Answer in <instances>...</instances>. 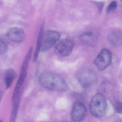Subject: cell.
I'll return each instance as SVG.
<instances>
[{
    "label": "cell",
    "instance_id": "obj_1",
    "mask_svg": "<svg viewBox=\"0 0 122 122\" xmlns=\"http://www.w3.org/2000/svg\"><path fill=\"white\" fill-rule=\"evenodd\" d=\"M39 83L43 87L48 89L59 92L67 90V84L61 75L52 72H45L40 76Z\"/></svg>",
    "mask_w": 122,
    "mask_h": 122
},
{
    "label": "cell",
    "instance_id": "obj_2",
    "mask_svg": "<svg viewBox=\"0 0 122 122\" xmlns=\"http://www.w3.org/2000/svg\"><path fill=\"white\" fill-rule=\"evenodd\" d=\"M107 107L106 97L101 93L95 95L90 104L89 109L91 114L97 118L102 117L105 115Z\"/></svg>",
    "mask_w": 122,
    "mask_h": 122
},
{
    "label": "cell",
    "instance_id": "obj_3",
    "mask_svg": "<svg viewBox=\"0 0 122 122\" xmlns=\"http://www.w3.org/2000/svg\"><path fill=\"white\" fill-rule=\"evenodd\" d=\"M76 77L80 84L84 87L91 86L97 80V75L94 72L88 68H83L79 70Z\"/></svg>",
    "mask_w": 122,
    "mask_h": 122
},
{
    "label": "cell",
    "instance_id": "obj_4",
    "mask_svg": "<svg viewBox=\"0 0 122 122\" xmlns=\"http://www.w3.org/2000/svg\"><path fill=\"white\" fill-rule=\"evenodd\" d=\"M61 34L58 32L54 31L46 32L43 35L41 48L43 51L50 49L59 41Z\"/></svg>",
    "mask_w": 122,
    "mask_h": 122
},
{
    "label": "cell",
    "instance_id": "obj_5",
    "mask_svg": "<svg viewBox=\"0 0 122 122\" xmlns=\"http://www.w3.org/2000/svg\"><path fill=\"white\" fill-rule=\"evenodd\" d=\"M74 44L72 40L69 39H64L59 41L56 44L55 52L58 56L66 57L71 53Z\"/></svg>",
    "mask_w": 122,
    "mask_h": 122
},
{
    "label": "cell",
    "instance_id": "obj_6",
    "mask_svg": "<svg viewBox=\"0 0 122 122\" xmlns=\"http://www.w3.org/2000/svg\"><path fill=\"white\" fill-rule=\"evenodd\" d=\"M112 56L110 52L107 49L101 51L95 60V64L100 71L104 70L110 65Z\"/></svg>",
    "mask_w": 122,
    "mask_h": 122
},
{
    "label": "cell",
    "instance_id": "obj_7",
    "mask_svg": "<svg viewBox=\"0 0 122 122\" xmlns=\"http://www.w3.org/2000/svg\"><path fill=\"white\" fill-rule=\"evenodd\" d=\"M86 114V109L83 104L79 102L74 103L71 112V117L73 121L81 122L84 119Z\"/></svg>",
    "mask_w": 122,
    "mask_h": 122
},
{
    "label": "cell",
    "instance_id": "obj_8",
    "mask_svg": "<svg viewBox=\"0 0 122 122\" xmlns=\"http://www.w3.org/2000/svg\"><path fill=\"white\" fill-rule=\"evenodd\" d=\"M28 63L25 62L23 63L20 74L13 94L12 98V101L13 102L16 100V98L19 95L20 90L27 74V69L28 67Z\"/></svg>",
    "mask_w": 122,
    "mask_h": 122
},
{
    "label": "cell",
    "instance_id": "obj_9",
    "mask_svg": "<svg viewBox=\"0 0 122 122\" xmlns=\"http://www.w3.org/2000/svg\"><path fill=\"white\" fill-rule=\"evenodd\" d=\"M7 36L8 38L15 43L22 42L25 37L23 30L18 27H13L10 29L7 32Z\"/></svg>",
    "mask_w": 122,
    "mask_h": 122
},
{
    "label": "cell",
    "instance_id": "obj_10",
    "mask_svg": "<svg viewBox=\"0 0 122 122\" xmlns=\"http://www.w3.org/2000/svg\"><path fill=\"white\" fill-rule=\"evenodd\" d=\"M110 43L114 47H118L122 45V32L119 30H114L111 32L108 36Z\"/></svg>",
    "mask_w": 122,
    "mask_h": 122
},
{
    "label": "cell",
    "instance_id": "obj_11",
    "mask_svg": "<svg viewBox=\"0 0 122 122\" xmlns=\"http://www.w3.org/2000/svg\"><path fill=\"white\" fill-rule=\"evenodd\" d=\"M95 36L92 32H87L82 34L80 37V40L85 44L92 45L94 43Z\"/></svg>",
    "mask_w": 122,
    "mask_h": 122
},
{
    "label": "cell",
    "instance_id": "obj_12",
    "mask_svg": "<svg viewBox=\"0 0 122 122\" xmlns=\"http://www.w3.org/2000/svg\"><path fill=\"white\" fill-rule=\"evenodd\" d=\"M16 76V73L13 69H9L6 71L5 79L6 89H9L11 86Z\"/></svg>",
    "mask_w": 122,
    "mask_h": 122
},
{
    "label": "cell",
    "instance_id": "obj_13",
    "mask_svg": "<svg viewBox=\"0 0 122 122\" xmlns=\"http://www.w3.org/2000/svg\"><path fill=\"white\" fill-rule=\"evenodd\" d=\"M43 26H42L40 29V31L39 34L37 44H36V48L35 53H34V62H36L37 60L40 50L41 48L42 38H43Z\"/></svg>",
    "mask_w": 122,
    "mask_h": 122
},
{
    "label": "cell",
    "instance_id": "obj_14",
    "mask_svg": "<svg viewBox=\"0 0 122 122\" xmlns=\"http://www.w3.org/2000/svg\"><path fill=\"white\" fill-rule=\"evenodd\" d=\"M19 96L16 100L13 102V106L11 114L10 122H15L19 106Z\"/></svg>",
    "mask_w": 122,
    "mask_h": 122
},
{
    "label": "cell",
    "instance_id": "obj_15",
    "mask_svg": "<svg viewBox=\"0 0 122 122\" xmlns=\"http://www.w3.org/2000/svg\"><path fill=\"white\" fill-rule=\"evenodd\" d=\"M8 47L7 44L3 41L0 39V54H4L7 52Z\"/></svg>",
    "mask_w": 122,
    "mask_h": 122
},
{
    "label": "cell",
    "instance_id": "obj_16",
    "mask_svg": "<svg viewBox=\"0 0 122 122\" xmlns=\"http://www.w3.org/2000/svg\"><path fill=\"white\" fill-rule=\"evenodd\" d=\"M117 7V3L115 1H113L110 3L108 5L107 9V11L108 13L115 11Z\"/></svg>",
    "mask_w": 122,
    "mask_h": 122
},
{
    "label": "cell",
    "instance_id": "obj_17",
    "mask_svg": "<svg viewBox=\"0 0 122 122\" xmlns=\"http://www.w3.org/2000/svg\"><path fill=\"white\" fill-rule=\"evenodd\" d=\"M115 107L118 113L122 114V102H117L115 104Z\"/></svg>",
    "mask_w": 122,
    "mask_h": 122
},
{
    "label": "cell",
    "instance_id": "obj_18",
    "mask_svg": "<svg viewBox=\"0 0 122 122\" xmlns=\"http://www.w3.org/2000/svg\"><path fill=\"white\" fill-rule=\"evenodd\" d=\"M3 95V92L2 91L0 90V102L2 99Z\"/></svg>",
    "mask_w": 122,
    "mask_h": 122
},
{
    "label": "cell",
    "instance_id": "obj_19",
    "mask_svg": "<svg viewBox=\"0 0 122 122\" xmlns=\"http://www.w3.org/2000/svg\"><path fill=\"white\" fill-rule=\"evenodd\" d=\"M115 122H122V120H117V121H116Z\"/></svg>",
    "mask_w": 122,
    "mask_h": 122
},
{
    "label": "cell",
    "instance_id": "obj_20",
    "mask_svg": "<svg viewBox=\"0 0 122 122\" xmlns=\"http://www.w3.org/2000/svg\"><path fill=\"white\" fill-rule=\"evenodd\" d=\"M0 122H2L1 121V120H0Z\"/></svg>",
    "mask_w": 122,
    "mask_h": 122
}]
</instances>
